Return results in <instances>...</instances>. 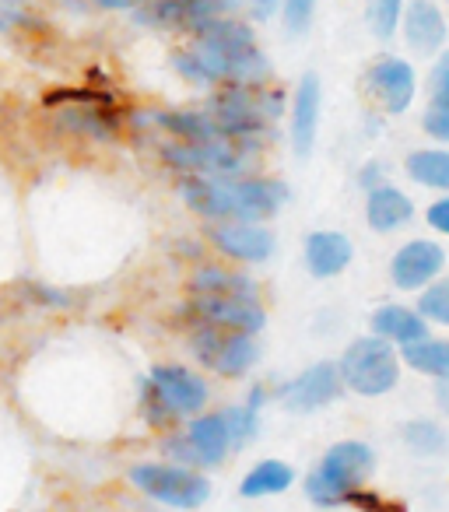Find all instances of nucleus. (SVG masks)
<instances>
[{
	"label": "nucleus",
	"mask_w": 449,
	"mask_h": 512,
	"mask_svg": "<svg viewBox=\"0 0 449 512\" xmlns=\"http://www.w3.org/2000/svg\"><path fill=\"white\" fill-rule=\"evenodd\" d=\"M190 36L193 46L172 53V71L190 85H264L271 78V60L257 46V32L246 18H204L193 25Z\"/></svg>",
	"instance_id": "f257e3e1"
},
{
	"label": "nucleus",
	"mask_w": 449,
	"mask_h": 512,
	"mask_svg": "<svg viewBox=\"0 0 449 512\" xmlns=\"http://www.w3.org/2000/svg\"><path fill=\"white\" fill-rule=\"evenodd\" d=\"M179 197L211 221H264L285 207L288 186L267 176H183Z\"/></svg>",
	"instance_id": "f03ea898"
},
{
	"label": "nucleus",
	"mask_w": 449,
	"mask_h": 512,
	"mask_svg": "<svg viewBox=\"0 0 449 512\" xmlns=\"http://www.w3.org/2000/svg\"><path fill=\"white\" fill-rule=\"evenodd\" d=\"M376 470V453L372 446L358 439H344L323 453L320 467L306 477V495L309 502H316L320 509H337L348 505V498L358 488H365L369 474Z\"/></svg>",
	"instance_id": "7ed1b4c3"
},
{
	"label": "nucleus",
	"mask_w": 449,
	"mask_h": 512,
	"mask_svg": "<svg viewBox=\"0 0 449 512\" xmlns=\"http://www.w3.org/2000/svg\"><path fill=\"white\" fill-rule=\"evenodd\" d=\"M144 418L155 428H169L179 418H193L207 404V383L183 365H158L141 386Z\"/></svg>",
	"instance_id": "20e7f679"
},
{
	"label": "nucleus",
	"mask_w": 449,
	"mask_h": 512,
	"mask_svg": "<svg viewBox=\"0 0 449 512\" xmlns=\"http://www.w3.org/2000/svg\"><path fill=\"white\" fill-rule=\"evenodd\" d=\"M341 383L358 397H383L400 383V355L383 337H358L344 348L341 362Z\"/></svg>",
	"instance_id": "39448f33"
},
{
	"label": "nucleus",
	"mask_w": 449,
	"mask_h": 512,
	"mask_svg": "<svg viewBox=\"0 0 449 512\" xmlns=\"http://www.w3.org/2000/svg\"><path fill=\"white\" fill-rule=\"evenodd\" d=\"M130 481L169 509H200L211 498V481L193 467H179V463H137L130 470Z\"/></svg>",
	"instance_id": "423d86ee"
},
{
	"label": "nucleus",
	"mask_w": 449,
	"mask_h": 512,
	"mask_svg": "<svg viewBox=\"0 0 449 512\" xmlns=\"http://www.w3.org/2000/svg\"><path fill=\"white\" fill-rule=\"evenodd\" d=\"M253 148L236 141H172L162 158L183 176H246Z\"/></svg>",
	"instance_id": "0eeeda50"
},
{
	"label": "nucleus",
	"mask_w": 449,
	"mask_h": 512,
	"mask_svg": "<svg viewBox=\"0 0 449 512\" xmlns=\"http://www.w3.org/2000/svg\"><path fill=\"white\" fill-rule=\"evenodd\" d=\"M186 316L197 327L239 330V334H260L267 327V313L257 302V295L239 292H190Z\"/></svg>",
	"instance_id": "6e6552de"
},
{
	"label": "nucleus",
	"mask_w": 449,
	"mask_h": 512,
	"mask_svg": "<svg viewBox=\"0 0 449 512\" xmlns=\"http://www.w3.org/2000/svg\"><path fill=\"white\" fill-rule=\"evenodd\" d=\"M257 334H239V330H218V327H197L193 330V355L204 369L218 376H246L257 362Z\"/></svg>",
	"instance_id": "1a4fd4ad"
},
{
	"label": "nucleus",
	"mask_w": 449,
	"mask_h": 512,
	"mask_svg": "<svg viewBox=\"0 0 449 512\" xmlns=\"http://www.w3.org/2000/svg\"><path fill=\"white\" fill-rule=\"evenodd\" d=\"M341 386V369L334 362H316L295 379H288L285 386H278V400L292 414H313L334 404L341 397Z\"/></svg>",
	"instance_id": "9d476101"
},
{
	"label": "nucleus",
	"mask_w": 449,
	"mask_h": 512,
	"mask_svg": "<svg viewBox=\"0 0 449 512\" xmlns=\"http://www.w3.org/2000/svg\"><path fill=\"white\" fill-rule=\"evenodd\" d=\"M442 267H446V249L432 239H414L393 253L390 281L400 292H421L432 281H439Z\"/></svg>",
	"instance_id": "9b49d317"
},
{
	"label": "nucleus",
	"mask_w": 449,
	"mask_h": 512,
	"mask_svg": "<svg viewBox=\"0 0 449 512\" xmlns=\"http://www.w3.org/2000/svg\"><path fill=\"white\" fill-rule=\"evenodd\" d=\"M207 239L218 253L243 260V264H264L274 256V235L260 221H214Z\"/></svg>",
	"instance_id": "f8f14e48"
},
{
	"label": "nucleus",
	"mask_w": 449,
	"mask_h": 512,
	"mask_svg": "<svg viewBox=\"0 0 449 512\" xmlns=\"http://www.w3.org/2000/svg\"><path fill=\"white\" fill-rule=\"evenodd\" d=\"M369 81L372 99L383 106V113L400 116L411 109L414 92H418V78H414V67L404 57H379L376 64L365 74Z\"/></svg>",
	"instance_id": "ddd939ff"
},
{
	"label": "nucleus",
	"mask_w": 449,
	"mask_h": 512,
	"mask_svg": "<svg viewBox=\"0 0 449 512\" xmlns=\"http://www.w3.org/2000/svg\"><path fill=\"white\" fill-rule=\"evenodd\" d=\"M320 109H323V85L320 74H302L292 95V148L299 158H309L320 134Z\"/></svg>",
	"instance_id": "4468645a"
},
{
	"label": "nucleus",
	"mask_w": 449,
	"mask_h": 512,
	"mask_svg": "<svg viewBox=\"0 0 449 512\" xmlns=\"http://www.w3.org/2000/svg\"><path fill=\"white\" fill-rule=\"evenodd\" d=\"M400 29H404L407 46H411L414 53H421V57L442 53L446 36H449V25L435 0H411L404 8V18H400Z\"/></svg>",
	"instance_id": "2eb2a0df"
},
{
	"label": "nucleus",
	"mask_w": 449,
	"mask_h": 512,
	"mask_svg": "<svg viewBox=\"0 0 449 512\" xmlns=\"http://www.w3.org/2000/svg\"><path fill=\"white\" fill-rule=\"evenodd\" d=\"M302 256H306V267L313 278H337V274L348 271L351 256H355V246H351V239L344 232L320 228V232L306 235Z\"/></svg>",
	"instance_id": "dca6fc26"
},
{
	"label": "nucleus",
	"mask_w": 449,
	"mask_h": 512,
	"mask_svg": "<svg viewBox=\"0 0 449 512\" xmlns=\"http://www.w3.org/2000/svg\"><path fill=\"white\" fill-rule=\"evenodd\" d=\"M414 218V204L404 190L397 186H376L369 190V200H365V221H369L372 232H397L407 221Z\"/></svg>",
	"instance_id": "f3484780"
},
{
	"label": "nucleus",
	"mask_w": 449,
	"mask_h": 512,
	"mask_svg": "<svg viewBox=\"0 0 449 512\" xmlns=\"http://www.w3.org/2000/svg\"><path fill=\"white\" fill-rule=\"evenodd\" d=\"M369 323H372V334L383 337V341H390V344H400V348H404V344L421 341V337H428L425 316H421L418 309L397 306V302L379 306Z\"/></svg>",
	"instance_id": "a211bd4d"
},
{
	"label": "nucleus",
	"mask_w": 449,
	"mask_h": 512,
	"mask_svg": "<svg viewBox=\"0 0 449 512\" xmlns=\"http://www.w3.org/2000/svg\"><path fill=\"white\" fill-rule=\"evenodd\" d=\"M186 439L190 446L197 449V460L204 467H214V463L225 460V453L232 449V435H229V425H225V414H200L193 418V425L186 428Z\"/></svg>",
	"instance_id": "6ab92c4d"
},
{
	"label": "nucleus",
	"mask_w": 449,
	"mask_h": 512,
	"mask_svg": "<svg viewBox=\"0 0 449 512\" xmlns=\"http://www.w3.org/2000/svg\"><path fill=\"white\" fill-rule=\"evenodd\" d=\"M295 481V470L288 467L285 460H260L250 474L243 477L239 484V495L243 498H271V495H281L288 491Z\"/></svg>",
	"instance_id": "aec40b11"
},
{
	"label": "nucleus",
	"mask_w": 449,
	"mask_h": 512,
	"mask_svg": "<svg viewBox=\"0 0 449 512\" xmlns=\"http://www.w3.org/2000/svg\"><path fill=\"white\" fill-rule=\"evenodd\" d=\"M400 358L421 376H432L439 383H449V341H435V337H421L414 344L400 348Z\"/></svg>",
	"instance_id": "412c9836"
},
{
	"label": "nucleus",
	"mask_w": 449,
	"mask_h": 512,
	"mask_svg": "<svg viewBox=\"0 0 449 512\" xmlns=\"http://www.w3.org/2000/svg\"><path fill=\"white\" fill-rule=\"evenodd\" d=\"M404 169H407V176H411L414 183L428 186V190L449 193V151L418 148V151H411V155H407Z\"/></svg>",
	"instance_id": "4be33fe9"
},
{
	"label": "nucleus",
	"mask_w": 449,
	"mask_h": 512,
	"mask_svg": "<svg viewBox=\"0 0 449 512\" xmlns=\"http://www.w3.org/2000/svg\"><path fill=\"white\" fill-rule=\"evenodd\" d=\"M404 446L411 449L414 456H425V460H439V456L449 453V432L439 425V421L428 418H414L404 425Z\"/></svg>",
	"instance_id": "5701e85b"
},
{
	"label": "nucleus",
	"mask_w": 449,
	"mask_h": 512,
	"mask_svg": "<svg viewBox=\"0 0 449 512\" xmlns=\"http://www.w3.org/2000/svg\"><path fill=\"white\" fill-rule=\"evenodd\" d=\"M190 292H239V295H257L253 281L246 274H236V271H225V267H197L190 274Z\"/></svg>",
	"instance_id": "b1692460"
},
{
	"label": "nucleus",
	"mask_w": 449,
	"mask_h": 512,
	"mask_svg": "<svg viewBox=\"0 0 449 512\" xmlns=\"http://www.w3.org/2000/svg\"><path fill=\"white\" fill-rule=\"evenodd\" d=\"M400 18H404V0H372L369 11V25L376 39H393L400 29Z\"/></svg>",
	"instance_id": "393cba45"
},
{
	"label": "nucleus",
	"mask_w": 449,
	"mask_h": 512,
	"mask_svg": "<svg viewBox=\"0 0 449 512\" xmlns=\"http://www.w3.org/2000/svg\"><path fill=\"white\" fill-rule=\"evenodd\" d=\"M418 313L425 316V320L449 327V278L446 281H432L428 288H421Z\"/></svg>",
	"instance_id": "a878e982"
},
{
	"label": "nucleus",
	"mask_w": 449,
	"mask_h": 512,
	"mask_svg": "<svg viewBox=\"0 0 449 512\" xmlns=\"http://www.w3.org/2000/svg\"><path fill=\"white\" fill-rule=\"evenodd\" d=\"M225 425H229V435H232V449H239V446H246V442L257 435V414L260 411H253L250 404H243V407H225Z\"/></svg>",
	"instance_id": "bb28decb"
},
{
	"label": "nucleus",
	"mask_w": 449,
	"mask_h": 512,
	"mask_svg": "<svg viewBox=\"0 0 449 512\" xmlns=\"http://www.w3.org/2000/svg\"><path fill=\"white\" fill-rule=\"evenodd\" d=\"M316 18V0H281V22L288 36H306Z\"/></svg>",
	"instance_id": "cd10ccee"
},
{
	"label": "nucleus",
	"mask_w": 449,
	"mask_h": 512,
	"mask_svg": "<svg viewBox=\"0 0 449 512\" xmlns=\"http://www.w3.org/2000/svg\"><path fill=\"white\" fill-rule=\"evenodd\" d=\"M225 4V15H243L246 22H271L274 15L281 11V0H221Z\"/></svg>",
	"instance_id": "c85d7f7f"
},
{
	"label": "nucleus",
	"mask_w": 449,
	"mask_h": 512,
	"mask_svg": "<svg viewBox=\"0 0 449 512\" xmlns=\"http://www.w3.org/2000/svg\"><path fill=\"white\" fill-rule=\"evenodd\" d=\"M428 95L432 106H449V53H439L432 74H428Z\"/></svg>",
	"instance_id": "c756f323"
},
{
	"label": "nucleus",
	"mask_w": 449,
	"mask_h": 512,
	"mask_svg": "<svg viewBox=\"0 0 449 512\" xmlns=\"http://www.w3.org/2000/svg\"><path fill=\"white\" fill-rule=\"evenodd\" d=\"M421 127L428 137L449 144V106H428V113L421 116Z\"/></svg>",
	"instance_id": "7c9ffc66"
},
{
	"label": "nucleus",
	"mask_w": 449,
	"mask_h": 512,
	"mask_svg": "<svg viewBox=\"0 0 449 512\" xmlns=\"http://www.w3.org/2000/svg\"><path fill=\"white\" fill-rule=\"evenodd\" d=\"M428 225L435 228V232H442V235H449V197H442V200H435L432 207H428Z\"/></svg>",
	"instance_id": "2f4dec72"
},
{
	"label": "nucleus",
	"mask_w": 449,
	"mask_h": 512,
	"mask_svg": "<svg viewBox=\"0 0 449 512\" xmlns=\"http://www.w3.org/2000/svg\"><path fill=\"white\" fill-rule=\"evenodd\" d=\"M95 8H102V11H137V4L141 0H92Z\"/></svg>",
	"instance_id": "473e14b6"
},
{
	"label": "nucleus",
	"mask_w": 449,
	"mask_h": 512,
	"mask_svg": "<svg viewBox=\"0 0 449 512\" xmlns=\"http://www.w3.org/2000/svg\"><path fill=\"white\" fill-rule=\"evenodd\" d=\"M362 186H369V190L383 186V183H379V165H365V169H362Z\"/></svg>",
	"instance_id": "72a5a7b5"
},
{
	"label": "nucleus",
	"mask_w": 449,
	"mask_h": 512,
	"mask_svg": "<svg viewBox=\"0 0 449 512\" xmlns=\"http://www.w3.org/2000/svg\"><path fill=\"white\" fill-rule=\"evenodd\" d=\"M435 397H439V407H442V411L449 414V383H439V393H435Z\"/></svg>",
	"instance_id": "f704fd0d"
},
{
	"label": "nucleus",
	"mask_w": 449,
	"mask_h": 512,
	"mask_svg": "<svg viewBox=\"0 0 449 512\" xmlns=\"http://www.w3.org/2000/svg\"><path fill=\"white\" fill-rule=\"evenodd\" d=\"M8 22H22V15H11V11H0V32L8 29Z\"/></svg>",
	"instance_id": "c9c22d12"
},
{
	"label": "nucleus",
	"mask_w": 449,
	"mask_h": 512,
	"mask_svg": "<svg viewBox=\"0 0 449 512\" xmlns=\"http://www.w3.org/2000/svg\"><path fill=\"white\" fill-rule=\"evenodd\" d=\"M4 4H22V0H4Z\"/></svg>",
	"instance_id": "e433bc0d"
}]
</instances>
